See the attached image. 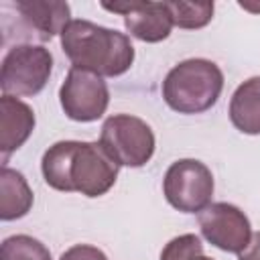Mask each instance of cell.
Listing matches in <instances>:
<instances>
[{
	"label": "cell",
	"instance_id": "cell-1",
	"mask_svg": "<svg viewBox=\"0 0 260 260\" xmlns=\"http://www.w3.org/2000/svg\"><path fill=\"white\" fill-rule=\"evenodd\" d=\"M120 165L104 150L100 142L61 140L49 146L41 158L43 179L49 187L63 193H81L85 197L106 195L116 179Z\"/></svg>",
	"mask_w": 260,
	"mask_h": 260
},
{
	"label": "cell",
	"instance_id": "cell-10",
	"mask_svg": "<svg viewBox=\"0 0 260 260\" xmlns=\"http://www.w3.org/2000/svg\"><path fill=\"white\" fill-rule=\"evenodd\" d=\"M20 18V24L28 35L39 41H51L61 35L71 22V8L59 0H16L12 4Z\"/></svg>",
	"mask_w": 260,
	"mask_h": 260
},
{
	"label": "cell",
	"instance_id": "cell-14",
	"mask_svg": "<svg viewBox=\"0 0 260 260\" xmlns=\"http://www.w3.org/2000/svg\"><path fill=\"white\" fill-rule=\"evenodd\" d=\"M0 260H51V252L41 240L26 234H16L2 242Z\"/></svg>",
	"mask_w": 260,
	"mask_h": 260
},
{
	"label": "cell",
	"instance_id": "cell-18",
	"mask_svg": "<svg viewBox=\"0 0 260 260\" xmlns=\"http://www.w3.org/2000/svg\"><path fill=\"white\" fill-rule=\"evenodd\" d=\"M238 256H240V260H260V232L252 234L250 244H248L246 250L240 252Z\"/></svg>",
	"mask_w": 260,
	"mask_h": 260
},
{
	"label": "cell",
	"instance_id": "cell-12",
	"mask_svg": "<svg viewBox=\"0 0 260 260\" xmlns=\"http://www.w3.org/2000/svg\"><path fill=\"white\" fill-rule=\"evenodd\" d=\"M230 120L242 134H260V75L236 87L230 100Z\"/></svg>",
	"mask_w": 260,
	"mask_h": 260
},
{
	"label": "cell",
	"instance_id": "cell-3",
	"mask_svg": "<svg viewBox=\"0 0 260 260\" xmlns=\"http://www.w3.org/2000/svg\"><path fill=\"white\" fill-rule=\"evenodd\" d=\"M223 89V73L209 59H187L177 63L162 81L165 104L179 114H201L211 110Z\"/></svg>",
	"mask_w": 260,
	"mask_h": 260
},
{
	"label": "cell",
	"instance_id": "cell-16",
	"mask_svg": "<svg viewBox=\"0 0 260 260\" xmlns=\"http://www.w3.org/2000/svg\"><path fill=\"white\" fill-rule=\"evenodd\" d=\"M203 254V244L195 234L173 238L160 252V260H193Z\"/></svg>",
	"mask_w": 260,
	"mask_h": 260
},
{
	"label": "cell",
	"instance_id": "cell-6",
	"mask_svg": "<svg viewBox=\"0 0 260 260\" xmlns=\"http://www.w3.org/2000/svg\"><path fill=\"white\" fill-rule=\"evenodd\" d=\"M213 187L209 167L197 158L175 160L162 179V193L169 205L183 213H201L211 205Z\"/></svg>",
	"mask_w": 260,
	"mask_h": 260
},
{
	"label": "cell",
	"instance_id": "cell-15",
	"mask_svg": "<svg viewBox=\"0 0 260 260\" xmlns=\"http://www.w3.org/2000/svg\"><path fill=\"white\" fill-rule=\"evenodd\" d=\"M167 6L179 28H203L213 18V2H167Z\"/></svg>",
	"mask_w": 260,
	"mask_h": 260
},
{
	"label": "cell",
	"instance_id": "cell-2",
	"mask_svg": "<svg viewBox=\"0 0 260 260\" xmlns=\"http://www.w3.org/2000/svg\"><path fill=\"white\" fill-rule=\"evenodd\" d=\"M61 49L73 67L100 77H118L134 63V47L128 35L83 18H75L63 28Z\"/></svg>",
	"mask_w": 260,
	"mask_h": 260
},
{
	"label": "cell",
	"instance_id": "cell-7",
	"mask_svg": "<svg viewBox=\"0 0 260 260\" xmlns=\"http://www.w3.org/2000/svg\"><path fill=\"white\" fill-rule=\"evenodd\" d=\"M59 102L65 116L73 122H95L110 104V89L104 77L71 67L59 89Z\"/></svg>",
	"mask_w": 260,
	"mask_h": 260
},
{
	"label": "cell",
	"instance_id": "cell-11",
	"mask_svg": "<svg viewBox=\"0 0 260 260\" xmlns=\"http://www.w3.org/2000/svg\"><path fill=\"white\" fill-rule=\"evenodd\" d=\"M35 112L28 104L14 95L2 93L0 98V152L2 167H6L8 156L18 150L35 130Z\"/></svg>",
	"mask_w": 260,
	"mask_h": 260
},
{
	"label": "cell",
	"instance_id": "cell-19",
	"mask_svg": "<svg viewBox=\"0 0 260 260\" xmlns=\"http://www.w3.org/2000/svg\"><path fill=\"white\" fill-rule=\"evenodd\" d=\"M193 260H213V258H207V256L201 254V256H197V258H193Z\"/></svg>",
	"mask_w": 260,
	"mask_h": 260
},
{
	"label": "cell",
	"instance_id": "cell-9",
	"mask_svg": "<svg viewBox=\"0 0 260 260\" xmlns=\"http://www.w3.org/2000/svg\"><path fill=\"white\" fill-rule=\"evenodd\" d=\"M102 8L122 14L124 26L130 32V37L142 43H160L169 39L175 26L167 2H104Z\"/></svg>",
	"mask_w": 260,
	"mask_h": 260
},
{
	"label": "cell",
	"instance_id": "cell-5",
	"mask_svg": "<svg viewBox=\"0 0 260 260\" xmlns=\"http://www.w3.org/2000/svg\"><path fill=\"white\" fill-rule=\"evenodd\" d=\"M100 144L120 167H144L154 154V132L136 116L114 114L102 124Z\"/></svg>",
	"mask_w": 260,
	"mask_h": 260
},
{
	"label": "cell",
	"instance_id": "cell-4",
	"mask_svg": "<svg viewBox=\"0 0 260 260\" xmlns=\"http://www.w3.org/2000/svg\"><path fill=\"white\" fill-rule=\"evenodd\" d=\"M53 71V55L45 45L18 43L8 49L0 67V87L6 95H37Z\"/></svg>",
	"mask_w": 260,
	"mask_h": 260
},
{
	"label": "cell",
	"instance_id": "cell-8",
	"mask_svg": "<svg viewBox=\"0 0 260 260\" xmlns=\"http://www.w3.org/2000/svg\"><path fill=\"white\" fill-rule=\"evenodd\" d=\"M199 230L203 238L230 254H240L252 240V225L248 215L225 201L211 203L199 213Z\"/></svg>",
	"mask_w": 260,
	"mask_h": 260
},
{
	"label": "cell",
	"instance_id": "cell-13",
	"mask_svg": "<svg viewBox=\"0 0 260 260\" xmlns=\"http://www.w3.org/2000/svg\"><path fill=\"white\" fill-rule=\"evenodd\" d=\"M32 189L28 187L24 175L10 167L0 171V219L12 221L24 217L32 207Z\"/></svg>",
	"mask_w": 260,
	"mask_h": 260
},
{
	"label": "cell",
	"instance_id": "cell-17",
	"mask_svg": "<svg viewBox=\"0 0 260 260\" xmlns=\"http://www.w3.org/2000/svg\"><path fill=\"white\" fill-rule=\"evenodd\" d=\"M59 260H108V256L91 244H75L67 248Z\"/></svg>",
	"mask_w": 260,
	"mask_h": 260
}]
</instances>
